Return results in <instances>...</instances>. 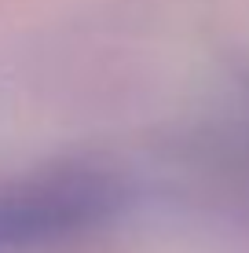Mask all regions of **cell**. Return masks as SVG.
I'll use <instances>...</instances> for the list:
<instances>
[{"label":"cell","mask_w":249,"mask_h":253,"mask_svg":"<svg viewBox=\"0 0 249 253\" xmlns=\"http://www.w3.org/2000/svg\"><path fill=\"white\" fill-rule=\"evenodd\" d=\"M125 202L117 176L99 169H55L0 187V253L37 250L88 231Z\"/></svg>","instance_id":"6da1fadb"}]
</instances>
